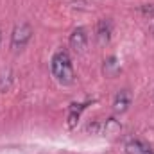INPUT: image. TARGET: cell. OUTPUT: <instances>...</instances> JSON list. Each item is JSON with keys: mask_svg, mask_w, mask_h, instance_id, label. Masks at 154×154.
Masks as SVG:
<instances>
[{"mask_svg": "<svg viewBox=\"0 0 154 154\" xmlns=\"http://www.w3.org/2000/svg\"><path fill=\"white\" fill-rule=\"evenodd\" d=\"M50 68H52V75L56 77V81H57L59 84H63V86H68V84H72V82H74L75 75H74L72 59H70L68 52L61 50V52L54 54Z\"/></svg>", "mask_w": 154, "mask_h": 154, "instance_id": "obj_1", "label": "cell"}, {"mask_svg": "<svg viewBox=\"0 0 154 154\" xmlns=\"http://www.w3.org/2000/svg\"><path fill=\"white\" fill-rule=\"evenodd\" d=\"M32 38V27L29 23H18L14 29H13V34H11V47L13 50H23L27 47V43Z\"/></svg>", "mask_w": 154, "mask_h": 154, "instance_id": "obj_2", "label": "cell"}, {"mask_svg": "<svg viewBox=\"0 0 154 154\" xmlns=\"http://www.w3.org/2000/svg\"><path fill=\"white\" fill-rule=\"evenodd\" d=\"M88 45V34L82 27H77L74 29V32L70 34V47L75 50V52H84Z\"/></svg>", "mask_w": 154, "mask_h": 154, "instance_id": "obj_3", "label": "cell"}, {"mask_svg": "<svg viewBox=\"0 0 154 154\" xmlns=\"http://www.w3.org/2000/svg\"><path fill=\"white\" fill-rule=\"evenodd\" d=\"M111 38V22L109 20H100L97 25V39L100 45H106Z\"/></svg>", "mask_w": 154, "mask_h": 154, "instance_id": "obj_4", "label": "cell"}, {"mask_svg": "<svg viewBox=\"0 0 154 154\" xmlns=\"http://www.w3.org/2000/svg\"><path fill=\"white\" fill-rule=\"evenodd\" d=\"M125 152L127 154H154V151L143 142L140 140H131L125 145Z\"/></svg>", "mask_w": 154, "mask_h": 154, "instance_id": "obj_5", "label": "cell"}, {"mask_svg": "<svg viewBox=\"0 0 154 154\" xmlns=\"http://www.w3.org/2000/svg\"><path fill=\"white\" fill-rule=\"evenodd\" d=\"M129 104H131V93H129L127 90L118 91L116 97H115V100H113V108H115V111H118V113L125 111Z\"/></svg>", "mask_w": 154, "mask_h": 154, "instance_id": "obj_6", "label": "cell"}, {"mask_svg": "<svg viewBox=\"0 0 154 154\" xmlns=\"http://www.w3.org/2000/svg\"><path fill=\"white\" fill-rule=\"evenodd\" d=\"M111 70H118V65H116V57H109L108 61H106V65H104V72L108 74V75H113V72Z\"/></svg>", "mask_w": 154, "mask_h": 154, "instance_id": "obj_7", "label": "cell"}]
</instances>
